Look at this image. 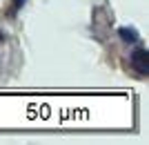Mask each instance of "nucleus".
Instances as JSON below:
<instances>
[{"instance_id":"obj_2","label":"nucleus","mask_w":149,"mask_h":145,"mask_svg":"<svg viewBox=\"0 0 149 145\" xmlns=\"http://www.w3.org/2000/svg\"><path fill=\"white\" fill-rule=\"evenodd\" d=\"M118 36L123 38L125 43H131V45L138 43V32H136V29H131V27H129V29H127V27H120V29H118Z\"/></svg>"},{"instance_id":"obj_4","label":"nucleus","mask_w":149,"mask_h":145,"mask_svg":"<svg viewBox=\"0 0 149 145\" xmlns=\"http://www.w3.org/2000/svg\"><path fill=\"white\" fill-rule=\"evenodd\" d=\"M0 40H5V38H2V34H0Z\"/></svg>"},{"instance_id":"obj_3","label":"nucleus","mask_w":149,"mask_h":145,"mask_svg":"<svg viewBox=\"0 0 149 145\" xmlns=\"http://www.w3.org/2000/svg\"><path fill=\"white\" fill-rule=\"evenodd\" d=\"M22 2H25V0H13V11H16V9H20V5H22Z\"/></svg>"},{"instance_id":"obj_1","label":"nucleus","mask_w":149,"mask_h":145,"mask_svg":"<svg viewBox=\"0 0 149 145\" xmlns=\"http://www.w3.org/2000/svg\"><path fill=\"white\" fill-rule=\"evenodd\" d=\"M131 67L138 71V74H147L149 69V56H147V49L145 47H136V49L131 51Z\"/></svg>"}]
</instances>
